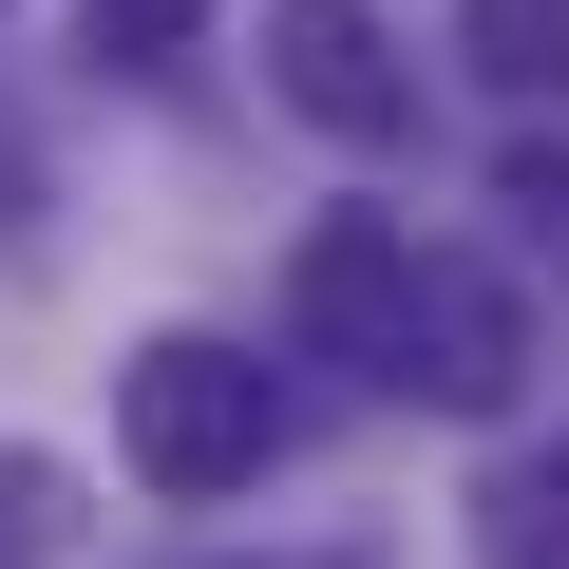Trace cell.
I'll return each instance as SVG.
<instances>
[{
    "mask_svg": "<svg viewBox=\"0 0 569 569\" xmlns=\"http://www.w3.org/2000/svg\"><path fill=\"white\" fill-rule=\"evenodd\" d=\"M266 456H284V380H266V342H228V323H152V342L114 361V475H133V493L228 512Z\"/></svg>",
    "mask_w": 569,
    "mask_h": 569,
    "instance_id": "obj_1",
    "label": "cell"
},
{
    "mask_svg": "<svg viewBox=\"0 0 569 569\" xmlns=\"http://www.w3.org/2000/svg\"><path fill=\"white\" fill-rule=\"evenodd\" d=\"M531 284L493 266V247H418V284H399V342H380V399H418V418H512L531 399Z\"/></svg>",
    "mask_w": 569,
    "mask_h": 569,
    "instance_id": "obj_2",
    "label": "cell"
},
{
    "mask_svg": "<svg viewBox=\"0 0 569 569\" xmlns=\"http://www.w3.org/2000/svg\"><path fill=\"white\" fill-rule=\"evenodd\" d=\"M266 96L323 152H418V58L380 0H266Z\"/></svg>",
    "mask_w": 569,
    "mask_h": 569,
    "instance_id": "obj_3",
    "label": "cell"
},
{
    "mask_svg": "<svg viewBox=\"0 0 569 569\" xmlns=\"http://www.w3.org/2000/svg\"><path fill=\"white\" fill-rule=\"evenodd\" d=\"M399 284H418V209H323L305 247H284V342L380 380V342H399Z\"/></svg>",
    "mask_w": 569,
    "mask_h": 569,
    "instance_id": "obj_4",
    "label": "cell"
},
{
    "mask_svg": "<svg viewBox=\"0 0 569 569\" xmlns=\"http://www.w3.org/2000/svg\"><path fill=\"white\" fill-rule=\"evenodd\" d=\"M475 569H569V456H493L475 475Z\"/></svg>",
    "mask_w": 569,
    "mask_h": 569,
    "instance_id": "obj_5",
    "label": "cell"
},
{
    "mask_svg": "<svg viewBox=\"0 0 569 569\" xmlns=\"http://www.w3.org/2000/svg\"><path fill=\"white\" fill-rule=\"evenodd\" d=\"M456 58L493 96H569V0H456Z\"/></svg>",
    "mask_w": 569,
    "mask_h": 569,
    "instance_id": "obj_6",
    "label": "cell"
},
{
    "mask_svg": "<svg viewBox=\"0 0 569 569\" xmlns=\"http://www.w3.org/2000/svg\"><path fill=\"white\" fill-rule=\"evenodd\" d=\"M190 39H209V0H77V58L96 77H171Z\"/></svg>",
    "mask_w": 569,
    "mask_h": 569,
    "instance_id": "obj_7",
    "label": "cell"
},
{
    "mask_svg": "<svg viewBox=\"0 0 569 569\" xmlns=\"http://www.w3.org/2000/svg\"><path fill=\"white\" fill-rule=\"evenodd\" d=\"M58 531H77V493H58L39 456H0V569H20V550H58Z\"/></svg>",
    "mask_w": 569,
    "mask_h": 569,
    "instance_id": "obj_8",
    "label": "cell"
},
{
    "mask_svg": "<svg viewBox=\"0 0 569 569\" xmlns=\"http://www.w3.org/2000/svg\"><path fill=\"white\" fill-rule=\"evenodd\" d=\"M493 209H531V228H569V152H512V171H493Z\"/></svg>",
    "mask_w": 569,
    "mask_h": 569,
    "instance_id": "obj_9",
    "label": "cell"
},
{
    "mask_svg": "<svg viewBox=\"0 0 569 569\" xmlns=\"http://www.w3.org/2000/svg\"><path fill=\"white\" fill-rule=\"evenodd\" d=\"M228 569H361V550H228Z\"/></svg>",
    "mask_w": 569,
    "mask_h": 569,
    "instance_id": "obj_10",
    "label": "cell"
}]
</instances>
